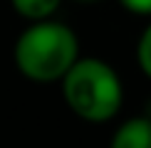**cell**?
<instances>
[{"label": "cell", "mask_w": 151, "mask_h": 148, "mask_svg": "<svg viewBox=\"0 0 151 148\" xmlns=\"http://www.w3.org/2000/svg\"><path fill=\"white\" fill-rule=\"evenodd\" d=\"M127 12L131 15H139V17H151V0H119Z\"/></svg>", "instance_id": "6"}, {"label": "cell", "mask_w": 151, "mask_h": 148, "mask_svg": "<svg viewBox=\"0 0 151 148\" xmlns=\"http://www.w3.org/2000/svg\"><path fill=\"white\" fill-rule=\"evenodd\" d=\"M74 3H102V0H74Z\"/></svg>", "instance_id": "7"}, {"label": "cell", "mask_w": 151, "mask_h": 148, "mask_svg": "<svg viewBox=\"0 0 151 148\" xmlns=\"http://www.w3.org/2000/svg\"><path fill=\"white\" fill-rule=\"evenodd\" d=\"M136 64H139L144 77L151 79V17L146 22V27L141 30L139 40H136Z\"/></svg>", "instance_id": "5"}, {"label": "cell", "mask_w": 151, "mask_h": 148, "mask_svg": "<svg viewBox=\"0 0 151 148\" xmlns=\"http://www.w3.org/2000/svg\"><path fill=\"white\" fill-rule=\"evenodd\" d=\"M67 109L87 123H106L124 106L122 77L99 57H79L60 79Z\"/></svg>", "instance_id": "2"}, {"label": "cell", "mask_w": 151, "mask_h": 148, "mask_svg": "<svg viewBox=\"0 0 151 148\" xmlns=\"http://www.w3.org/2000/svg\"><path fill=\"white\" fill-rule=\"evenodd\" d=\"M114 148H151V116H131L111 133Z\"/></svg>", "instance_id": "3"}, {"label": "cell", "mask_w": 151, "mask_h": 148, "mask_svg": "<svg viewBox=\"0 0 151 148\" xmlns=\"http://www.w3.org/2000/svg\"><path fill=\"white\" fill-rule=\"evenodd\" d=\"M10 5L22 20L35 22V20L55 17V12L60 10L62 0H10Z\"/></svg>", "instance_id": "4"}, {"label": "cell", "mask_w": 151, "mask_h": 148, "mask_svg": "<svg viewBox=\"0 0 151 148\" xmlns=\"http://www.w3.org/2000/svg\"><path fill=\"white\" fill-rule=\"evenodd\" d=\"M79 57L77 32L55 17L27 22L12 45L15 69L35 84H60Z\"/></svg>", "instance_id": "1"}]
</instances>
